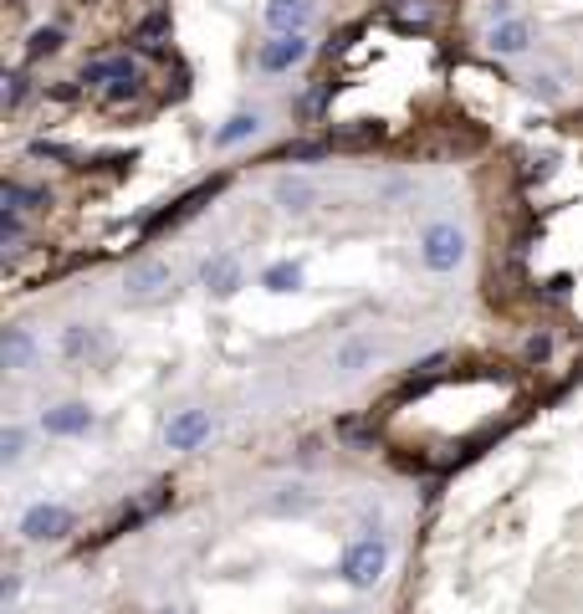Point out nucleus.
I'll return each instance as SVG.
<instances>
[{
	"label": "nucleus",
	"instance_id": "nucleus-1",
	"mask_svg": "<svg viewBox=\"0 0 583 614\" xmlns=\"http://www.w3.org/2000/svg\"><path fill=\"white\" fill-rule=\"evenodd\" d=\"M389 569V543L384 538H354L338 558V579L348 589H374Z\"/></svg>",
	"mask_w": 583,
	"mask_h": 614
},
{
	"label": "nucleus",
	"instance_id": "nucleus-2",
	"mask_svg": "<svg viewBox=\"0 0 583 614\" xmlns=\"http://www.w3.org/2000/svg\"><path fill=\"white\" fill-rule=\"evenodd\" d=\"M419 261L430 271H456L466 261V231L461 225H430L419 236Z\"/></svg>",
	"mask_w": 583,
	"mask_h": 614
},
{
	"label": "nucleus",
	"instance_id": "nucleus-3",
	"mask_svg": "<svg viewBox=\"0 0 583 614\" xmlns=\"http://www.w3.org/2000/svg\"><path fill=\"white\" fill-rule=\"evenodd\" d=\"M72 527H77V517H72V507H61V502H36V507L21 512V538L26 543H57V538H67Z\"/></svg>",
	"mask_w": 583,
	"mask_h": 614
},
{
	"label": "nucleus",
	"instance_id": "nucleus-4",
	"mask_svg": "<svg viewBox=\"0 0 583 614\" xmlns=\"http://www.w3.org/2000/svg\"><path fill=\"white\" fill-rule=\"evenodd\" d=\"M215 435V420H210V410H175L165 425V446L169 450H200Z\"/></svg>",
	"mask_w": 583,
	"mask_h": 614
},
{
	"label": "nucleus",
	"instance_id": "nucleus-5",
	"mask_svg": "<svg viewBox=\"0 0 583 614\" xmlns=\"http://www.w3.org/2000/svg\"><path fill=\"white\" fill-rule=\"evenodd\" d=\"M307 52H313L307 36H271V42L256 52V67H261V72H292L298 62H307Z\"/></svg>",
	"mask_w": 583,
	"mask_h": 614
},
{
	"label": "nucleus",
	"instance_id": "nucleus-6",
	"mask_svg": "<svg viewBox=\"0 0 583 614\" xmlns=\"http://www.w3.org/2000/svg\"><path fill=\"white\" fill-rule=\"evenodd\" d=\"M200 282H205L210 298H236L240 282H246V271H240V261L231 252H215L205 267H200Z\"/></svg>",
	"mask_w": 583,
	"mask_h": 614
},
{
	"label": "nucleus",
	"instance_id": "nucleus-7",
	"mask_svg": "<svg viewBox=\"0 0 583 614\" xmlns=\"http://www.w3.org/2000/svg\"><path fill=\"white\" fill-rule=\"evenodd\" d=\"M169 287H175V271L165 261H138L128 277H123V292L134 302H149V298H165Z\"/></svg>",
	"mask_w": 583,
	"mask_h": 614
},
{
	"label": "nucleus",
	"instance_id": "nucleus-8",
	"mask_svg": "<svg viewBox=\"0 0 583 614\" xmlns=\"http://www.w3.org/2000/svg\"><path fill=\"white\" fill-rule=\"evenodd\" d=\"M88 88H138V62L134 57H98L82 67Z\"/></svg>",
	"mask_w": 583,
	"mask_h": 614
},
{
	"label": "nucleus",
	"instance_id": "nucleus-9",
	"mask_svg": "<svg viewBox=\"0 0 583 614\" xmlns=\"http://www.w3.org/2000/svg\"><path fill=\"white\" fill-rule=\"evenodd\" d=\"M267 26L277 36H302V26L313 21V0H267Z\"/></svg>",
	"mask_w": 583,
	"mask_h": 614
},
{
	"label": "nucleus",
	"instance_id": "nucleus-10",
	"mask_svg": "<svg viewBox=\"0 0 583 614\" xmlns=\"http://www.w3.org/2000/svg\"><path fill=\"white\" fill-rule=\"evenodd\" d=\"M92 425H98V415H92L88 405H57V410H42V431L57 435V440H67V435H88Z\"/></svg>",
	"mask_w": 583,
	"mask_h": 614
},
{
	"label": "nucleus",
	"instance_id": "nucleus-11",
	"mask_svg": "<svg viewBox=\"0 0 583 614\" xmlns=\"http://www.w3.org/2000/svg\"><path fill=\"white\" fill-rule=\"evenodd\" d=\"M374 359H379L374 338H344V344L333 348V369L338 375H363V369H374Z\"/></svg>",
	"mask_w": 583,
	"mask_h": 614
},
{
	"label": "nucleus",
	"instance_id": "nucleus-12",
	"mask_svg": "<svg viewBox=\"0 0 583 614\" xmlns=\"http://www.w3.org/2000/svg\"><path fill=\"white\" fill-rule=\"evenodd\" d=\"M261 134V113L256 108H240V113H231V119L215 129V149H236V144H246V138Z\"/></svg>",
	"mask_w": 583,
	"mask_h": 614
},
{
	"label": "nucleus",
	"instance_id": "nucleus-13",
	"mask_svg": "<svg viewBox=\"0 0 583 614\" xmlns=\"http://www.w3.org/2000/svg\"><path fill=\"white\" fill-rule=\"evenodd\" d=\"M527 42H532V26H527V21H517V15H512V21H496V26H492V46L502 52V57H523Z\"/></svg>",
	"mask_w": 583,
	"mask_h": 614
},
{
	"label": "nucleus",
	"instance_id": "nucleus-14",
	"mask_svg": "<svg viewBox=\"0 0 583 614\" xmlns=\"http://www.w3.org/2000/svg\"><path fill=\"white\" fill-rule=\"evenodd\" d=\"M271 196H277V205H282V210H292V215H307V210H313V200H317V190L307 180H292V175H282Z\"/></svg>",
	"mask_w": 583,
	"mask_h": 614
},
{
	"label": "nucleus",
	"instance_id": "nucleus-15",
	"mask_svg": "<svg viewBox=\"0 0 583 614\" xmlns=\"http://www.w3.org/2000/svg\"><path fill=\"white\" fill-rule=\"evenodd\" d=\"M261 287H267V292H277V298L302 292V267H298V261H271V267L261 271Z\"/></svg>",
	"mask_w": 583,
	"mask_h": 614
},
{
	"label": "nucleus",
	"instance_id": "nucleus-16",
	"mask_svg": "<svg viewBox=\"0 0 583 614\" xmlns=\"http://www.w3.org/2000/svg\"><path fill=\"white\" fill-rule=\"evenodd\" d=\"M0 354H5V369L21 375V369L36 359V338H31L26 328H5V348H0Z\"/></svg>",
	"mask_w": 583,
	"mask_h": 614
},
{
	"label": "nucleus",
	"instance_id": "nucleus-17",
	"mask_svg": "<svg viewBox=\"0 0 583 614\" xmlns=\"http://www.w3.org/2000/svg\"><path fill=\"white\" fill-rule=\"evenodd\" d=\"M31 205H46V196L42 190H31V185H5L0 190V210H11V215H21V210H31Z\"/></svg>",
	"mask_w": 583,
	"mask_h": 614
},
{
	"label": "nucleus",
	"instance_id": "nucleus-18",
	"mask_svg": "<svg viewBox=\"0 0 583 614\" xmlns=\"http://www.w3.org/2000/svg\"><path fill=\"white\" fill-rule=\"evenodd\" d=\"M57 46H61V31L57 26H42V31H31L26 52H31V57H46V52H57Z\"/></svg>",
	"mask_w": 583,
	"mask_h": 614
},
{
	"label": "nucleus",
	"instance_id": "nucleus-19",
	"mask_svg": "<svg viewBox=\"0 0 583 614\" xmlns=\"http://www.w3.org/2000/svg\"><path fill=\"white\" fill-rule=\"evenodd\" d=\"M0 450H5V466H15L21 461V456H26V431H5V440H0Z\"/></svg>",
	"mask_w": 583,
	"mask_h": 614
},
{
	"label": "nucleus",
	"instance_id": "nucleus-20",
	"mask_svg": "<svg viewBox=\"0 0 583 614\" xmlns=\"http://www.w3.org/2000/svg\"><path fill=\"white\" fill-rule=\"evenodd\" d=\"M271 507H277V512H313V496H307V492L298 487V496H277Z\"/></svg>",
	"mask_w": 583,
	"mask_h": 614
},
{
	"label": "nucleus",
	"instance_id": "nucleus-21",
	"mask_svg": "<svg viewBox=\"0 0 583 614\" xmlns=\"http://www.w3.org/2000/svg\"><path fill=\"white\" fill-rule=\"evenodd\" d=\"M61 348H67V354H82V348H92V333H82V328H67V338H61Z\"/></svg>",
	"mask_w": 583,
	"mask_h": 614
},
{
	"label": "nucleus",
	"instance_id": "nucleus-22",
	"mask_svg": "<svg viewBox=\"0 0 583 614\" xmlns=\"http://www.w3.org/2000/svg\"><path fill=\"white\" fill-rule=\"evenodd\" d=\"M0 241H21V215L0 210Z\"/></svg>",
	"mask_w": 583,
	"mask_h": 614
},
{
	"label": "nucleus",
	"instance_id": "nucleus-23",
	"mask_svg": "<svg viewBox=\"0 0 583 614\" xmlns=\"http://www.w3.org/2000/svg\"><path fill=\"white\" fill-rule=\"evenodd\" d=\"M548 354H553V344H548V333H538V338H527V359H532V364H542Z\"/></svg>",
	"mask_w": 583,
	"mask_h": 614
},
{
	"label": "nucleus",
	"instance_id": "nucleus-24",
	"mask_svg": "<svg viewBox=\"0 0 583 614\" xmlns=\"http://www.w3.org/2000/svg\"><path fill=\"white\" fill-rule=\"evenodd\" d=\"M21 98H26V77H5V108H15V103H21Z\"/></svg>",
	"mask_w": 583,
	"mask_h": 614
},
{
	"label": "nucleus",
	"instance_id": "nucleus-25",
	"mask_svg": "<svg viewBox=\"0 0 583 614\" xmlns=\"http://www.w3.org/2000/svg\"><path fill=\"white\" fill-rule=\"evenodd\" d=\"M15 594H21V579H15V573H5V584H0V600L15 604Z\"/></svg>",
	"mask_w": 583,
	"mask_h": 614
}]
</instances>
